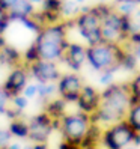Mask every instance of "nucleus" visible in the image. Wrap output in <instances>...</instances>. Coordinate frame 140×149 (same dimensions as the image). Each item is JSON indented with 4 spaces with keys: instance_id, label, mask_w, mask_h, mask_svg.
Instances as JSON below:
<instances>
[{
    "instance_id": "1a4fd4ad",
    "label": "nucleus",
    "mask_w": 140,
    "mask_h": 149,
    "mask_svg": "<svg viewBox=\"0 0 140 149\" xmlns=\"http://www.w3.org/2000/svg\"><path fill=\"white\" fill-rule=\"evenodd\" d=\"M32 75L36 78L39 83H53L60 78V71L56 62H48V60H38L29 66Z\"/></svg>"
},
{
    "instance_id": "a878e982",
    "label": "nucleus",
    "mask_w": 140,
    "mask_h": 149,
    "mask_svg": "<svg viewBox=\"0 0 140 149\" xmlns=\"http://www.w3.org/2000/svg\"><path fill=\"white\" fill-rule=\"evenodd\" d=\"M113 78H115V75H113V71H104L100 77V83L104 84V86H110L113 84Z\"/></svg>"
},
{
    "instance_id": "9d476101",
    "label": "nucleus",
    "mask_w": 140,
    "mask_h": 149,
    "mask_svg": "<svg viewBox=\"0 0 140 149\" xmlns=\"http://www.w3.org/2000/svg\"><path fill=\"white\" fill-rule=\"evenodd\" d=\"M100 102H101V93L95 89V87L84 84L80 95H78V100H77V104H78L80 111L92 116L93 113L98 110Z\"/></svg>"
},
{
    "instance_id": "ddd939ff",
    "label": "nucleus",
    "mask_w": 140,
    "mask_h": 149,
    "mask_svg": "<svg viewBox=\"0 0 140 149\" xmlns=\"http://www.w3.org/2000/svg\"><path fill=\"white\" fill-rule=\"evenodd\" d=\"M35 12L33 5L30 3V0H18L11 9H9V18L11 21H18L21 18H27Z\"/></svg>"
},
{
    "instance_id": "cd10ccee",
    "label": "nucleus",
    "mask_w": 140,
    "mask_h": 149,
    "mask_svg": "<svg viewBox=\"0 0 140 149\" xmlns=\"http://www.w3.org/2000/svg\"><path fill=\"white\" fill-rule=\"evenodd\" d=\"M23 92H24V98H33V96L38 93V84H29V86H26V89Z\"/></svg>"
},
{
    "instance_id": "f704fd0d",
    "label": "nucleus",
    "mask_w": 140,
    "mask_h": 149,
    "mask_svg": "<svg viewBox=\"0 0 140 149\" xmlns=\"http://www.w3.org/2000/svg\"><path fill=\"white\" fill-rule=\"evenodd\" d=\"M116 2H119V3H122V2H131V3L139 5V3H140V0H116Z\"/></svg>"
},
{
    "instance_id": "7ed1b4c3",
    "label": "nucleus",
    "mask_w": 140,
    "mask_h": 149,
    "mask_svg": "<svg viewBox=\"0 0 140 149\" xmlns=\"http://www.w3.org/2000/svg\"><path fill=\"white\" fill-rule=\"evenodd\" d=\"M109 9V6H93L89 9H83L81 14L77 15V18L74 20L75 26L80 35L87 41V44L95 45V44L102 42L101 39V18Z\"/></svg>"
},
{
    "instance_id": "aec40b11",
    "label": "nucleus",
    "mask_w": 140,
    "mask_h": 149,
    "mask_svg": "<svg viewBox=\"0 0 140 149\" xmlns=\"http://www.w3.org/2000/svg\"><path fill=\"white\" fill-rule=\"evenodd\" d=\"M38 60H41L39 59V53H38V47L35 45V44H32V45L26 50V53H24V62L30 66L32 63L38 62Z\"/></svg>"
},
{
    "instance_id": "0eeeda50",
    "label": "nucleus",
    "mask_w": 140,
    "mask_h": 149,
    "mask_svg": "<svg viewBox=\"0 0 140 149\" xmlns=\"http://www.w3.org/2000/svg\"><path fill=\"white\" fill-rule=\"evenodd\" d=\"M83 81L77 74H63L57 80V92L65 102H77L83 89Z\"/></svg>"
},
{
    "instance_id": "c85d7f7f",
    "label": "nucleus",
    "mask_w": 140,
    "mask_h": 149,
    "mask_svg": "<svg viewBox=\"0 0 140 149\" xmlns=\"http://www.w3.org/2000/svg\"><path fill=\"white\" fill-rule=\"evenodd\" d=\"M5 113H6V116L9 118L11 120H14V119H20V116H21V110H18V109H6L5 110Z\"/></svg>"
},
{
    "instance_id": "f03ea898",
    "label": "nucleus",
    "mask_w": 140,
    "mask_h": 149,
    "mask_svg": "<svg viewBox=\"0 0 140 149\" xmlns=\"http://www.w3.org/2000/svg\"><path fill=\"white\" fill-rule=\"evenodd\" d=\"M125 50L122 45L100 42L86 48V60L95 71H113L122 66Z\"/></svg>"
},
{
    "instance_id": "58836bf2",
    "label": "nucleus",
    "mask_w": 140,
    "mask_h": 149,
    "mask_svg": "<svg viewBox=\"0 0 140 149\" xmlns=\"http://www.w3.org/2000/svg\"><path fill=\"white\" fill-rule=\"evenodd\" d=\"M2 35H3V33H2V32H0V36H2Z\"/></svg>"
},
{
    "instance_id": "dca6fc26",
    "label": "nucleus",
    "mask_w": 140,
    "mask_h": 149,
    "mask_svg": "<svg viewBox=\"0 0 140 149\" xmlns=\"http://www.w3.org/2000/svg\"><path fill=\"white\" fill-rule=\"evenodd\" d=\"M21 60L20 51L11 47V45H5L0 50V63H6V65H17Z\"/></svg>"
},
{
    "instance_id": "e433bc0d",
    "label": "nucleus",
    "mask_w": 140,
    "mask_h": 149,
    "mask_svg": "<svg viewBox=\"0 0 140 149\" xmlns=\"http://www.w3.org/2000/svg\"><path fill=\"white\" fill-rule=\"evenodd\" d=\"M21 149H33V146H32V145H26V146H23Z\"/></svg>"
},
{
    "instance_id": "423d86ee",
    "label": "nucleus",
    "mask_w": 140,
    "mask_h": 149,
    "mask_svg": "<svg viewBox=\"0 0 140 149\" xmlns=\"http://www.w3.org/2000/svg\"><path fill=\"white\" fill-rule=\"evenodd\" d=\"M102 143L107 149H127L134 142L140 140V134L131 128L125 120L109 125L102 131Z\"/></svg>"
},
{
    "instance_id": "4be33fe9",
    "label": "nucleus",
    "mask_w": 140,
    "mask_h": 149,
    "mask_svg": "<svg viewBox=\"0 0 140 149\" xmlns=\"http://www.w3.org/2000/svg\"><path fill=\"white\" fill-rule=\"evenodd\" d=\"M137 9V5L136 3H131V2H122L119 3V8H118V12L120 15H131L134 11Z\"/></svg>"
},
{
    "instance_id": "393cba45",
    "label": "nucleus",
    "mask_w": 140,
    "mask_h": 149,
    "mask_svg": "<svg viewBox=\"0 0 140 149\" xmlns=\"http://www.w3.org/2000/svg\"><path fill=\"white\" fill-rule=\"evenodd\" d=\"M11 100H12V104H14L15 109L24 110L26 107H27V98H24V96H21V95H17V96H14V98H11Z\"/></svg>"
},
{
    "instance_id": "473e14b6",
    "label": "nucleus",
    "mask_w": 140,
    "mask_h": 149,
    "mask_svg": "<svg viewBox=\"0 0 140 149\" xmlns=\"http://www.w3.org/2000/svg\"><path fill=\"white\" fill-rule=\"evenodd\" d=\"M21 148H23V146H21L20 143H9L6 149H21Z\"/></svg>"
},
{
    "instance_id": "9b49d317",
    "label": "nucleus",
    "mask_w": 140,
    "mask_h": 149,
    "mask_svg": "<svg viewBox=\"0 0 140 149\" xmlns=\"http://www.w3.org/2000/svg\"><path fill=\"white\" fill-rule=\"evenodd\" d=\"M26 86H27V71L23 66H17L8 75L6 81L2 87L9 95V98H14V96L20 95V92L26 89Z\"/></svg>"
},
{
    "instance_id": "2f4dec72",
    "label": "nucleus",
    "mask_w": 140,
    "mask_h": 149,
    "mask_svg": "<svg viewBox=\"0 0 140 149\" xmlns=\"http://www.w3.org/2000/svg\"><path fill=\"white\" fill-rule=\"evenodd\" d=\"M17 2H18V0H0V3H2V6L5 8V9H8V11H9L11 8L17 3Z\"/></svg>"
},
{
    "instance_id": "c9c22d12",
    "label": "nucleus",
    "mask_w": 140,
    "mask_h": 149,
    "mask_svg": "<svg viewBox=\"0 0 140 149\" xmlns=\"http://www.w3.org/2000/svg\"><path fill=\"white\" fill-rule=\"evenodd\" d=\"M44 2V0H30V3L33 5V3H42Z\"/></svg>"
},
{
    "instance_id": "412c9836",
    "label": "nucleus",
    "mask_w": 140,
    "mask_h": 149,
    "mask_svg": "<svg viewBox=\"0 0 140 149\" xmlns=\"http://www.w3.org/2000/svg\"><path fill=\"white\" fill-rule=\"evenodd\" d=\"M130 86V92H131V96H133L134 101H140V72L128 83Z\"/></svg>"
},
{
    "instance_id": "2eb2a0df",
    "label": "nucleus",
    "mask_w": 140,
    "mask_h": 149,
    "mask_svg": "<svg viewBox=\"0 0 140 149\" xmlns=\"http://www.w3.org/2000/svg\"><path fill=\"white\" fill-rule=\"evenodd\" d=\"M44 113H47L53 120H60L65 116V101L62 98L50 101L45 106V111Z\"/></svg>"
},
{
    "instance_id": "f257e3e1",
    "label": "nucleus",
    "mask_w": 140,
    "mask_h": 149,
    "mask_svg": "<svg viewBox=\"0 0 140 149\" xmlns=\"http://www.w3.org/2000/svg\"><path fill=\"white\" fill-rule=\"evenodd\" d=\"M133 96L128 84H110L101 92V102L98 110L91 116L92 124L102 122L113 125L116 122L125 120V116L133 104Z\"/></svg>"
},
{
    "instance_id": "f3484780",
    "label": "nucleus",
    "mask_w": 140,
    "mask_h": 149,
    "mask_svg": "<svg viewBox=\"0 0 140 149\" xmlns=\"http://www.w3.org/2000/svg\"><path fill=\"white\" fill-rule=\"evenodd\" d=\"M8 131L11 133V136L26 139V137H29V124H26L21 119H14V120H11Z\"/></svg>"
},
{
    "instance_id": "bb28decb",
    "label": "nucleus",
    "mask_w": 140,
    "mask_h": 149,
    "mask_svg": "<svg viewBox=\"0 0 140 149\" xmlns=\"http://www.w3.org/2000/svg\"><path fill=\"white\" fill-rule=\"evenodd\" d=\"M8 100H11L9 95H8V93L5 92L3 87L0 86V113H3V111L6 110V102H8Z\"/></svg>"
},
{
    "instance_id": "4468645a",
    "label": "nucleus",
    "mask_w": 140,
    "mask_h": 149,
    "mask_svg": "<svg viewBox=\"0 0 140 149\" xmlns=\"http://www.w3.org/2000/svg\"><path fill=\"white\" fill-rule=\"evenodd\" d=\"M125 122L137 134H140V101H133L125 116Z\"/></svg>"
},
{
    "instance_id": "5701e85b",
    "label": "nucleus",
    "mask_w": 140,
    "mask_h": 149,
    "mask_svg": "<svg viewBox=\"0 0 140 149\" xmlns=\"http://www.w3.org/2000/svg\"><path fill=\"white\" fill-rule=\"evenodd\" d=\"M11 23V18H9V11L5 9L3 6H0V32H5L8 29V26Z\"/></svg>"
},
{
    "instance_id": "39448f33",
    "label": "nucleus",
    "mask_w": 140,
    "mask_h": 149,
    "mask_svg": "<svg viewBox=\"0 0 140 149\" xmlns=\"http://www.w3.org/2000/svg\"><path fill=\"white\" fill-rule=\"evenodd\" d=\"M101 39L102 42L124 45L128 41V33L125 29V17L116 9H109L101 18Z\"/></svg>"
},
{
    "instance_id": "20e7f679",
    "label": "nucleus",
    "mask_w": 140,
    "mask_h": 149,
    "mask_svg": "<svg viewBox=\"0 0 140 149\" xmlns=\"http://www.w3.org/2000/svg\"><path fill=\"white\" fill-rule=\"evenodd\" d=\"M91 127H92L91 116L83 111H77V113H71V115H65L60 119L59 128L63 134L65 142L80 146L84 137L87 136V133H89Z\"/></svg>"
},
{
    "instance_id": "7c9ffc66",
    "label": "nucleus",
    "mask_w": 140,
    "mask_h": 149,
    "mask_svg": "<svg viewBox=\"0 0 140 149\" xmlns=\"http://www.w3.org/2000/svg\"><path fill=\"white\" fill-rule=\"evenodd\" d=\"M59 149H81V148L78 146V145H74V143H68V142H65V140H63V142L59 145Z\"/></svg>"
},
{
    "instance_id": "6e6552de",
    "label": "nucleus",
    "mask_w": 140,
    "mask_h": 149,
    "mask_svg": "<svg viewBox=\"0 0 140 149\" xmlns=\"http://www.w3.org/2000/svg\"><path fill=\"white\" fill-rule=\"evenodd\" d=\"M51 131H53V119L47 113H39L29 122V139L35 143H45Z\"/></svg>"
},
{
    "instance_id": "a211bd4d",
    "label": "nucleus",
    "mask_w": 140,
    "mask_h": 149,
    "mask_svg": "<svg viewBox=\"0 0 140 149\" xmlns=\"http://www.w3.org/2000/svg\"><path fill=\"white\" fill-rule=\"evenodd\" d=\"M44 12H51V14H62V0H44L42 2Z\"/></svg>"
},
{
    "instance_id": "f8f14e48",
    "label": "nucleus",
    "mask_w": 140,
    "mask_h": 149,
    "mask_svg": "<svg viewBox=\"0 0 140 149\" xmlns=\"http://www.w3.org/2000/svg\"><path fill=\"white\" fill-rule=\"evenodd\" d=\"M62 60H65L66 65L71 69L78 71L86 62V47L80 45V44H75V42H69L63 53Z\"/></svg>"
},
{
    "instance_id": "72a5a7b5",
    "label": "nucleus",
    "mask_w": 140,
    "mask_h": 149,
    "mask_svg": "<svg viewBox=\"0 0 140 149\" xmlns=\"http://www.w3.org/2000/svg\"><path fill=\"white\" fill-rule=\"evenodd\" d=\"M33 149H48L45 143H35L33 145Z\"/></svg>"
},
{
    "instance_id": "b1692460",
    "label": "nucleus",
    "mask_w": 140,
    "mask_h": 149,
    "mask_svg": "<svg viewBox=\"0 0 140 149\" xmlns=\"http://www.w3.org/2000/svg\"><path fill=\"white\" fill-rule=\"evenodd\" d=\"M11 133L8 130H0V149H6L11 143Z\"/></svg>"
},
{
    "instance_id": "4c0bfd02",
    "label": "nucleus",
    "mask_w": 140,
    "mask_h": 149,
    "mask_svg": "<svg viewBox=\"0 0 140 149\" xmlns=\"http://www.w3.org/2000/svg\"><path fill=\"white\" fill-rule=\"evenodd\" d=\"M75 2H78V3H81V2H84V0H75Z\"/></svg>"
},
{
    "instance_id": "c756f323",
    "label": "nucleus",
    "mask_w": 140,
    "mask_h": 149,
    "mask_svg": "<svg viewBox=\"0 0 140 149\" xmlns=\"http://www.w3.org/2000/svg\"><path fill=\"white\" fill-rule=\"evenodd\" d=\"M75 11H77V8L74 3H63V6H62V14L69 15V14H74Z\"/></svg>"
},
{
    "instance_id": "6ab92c4d",
    "label": "nucleus",
    "mask_w": 140,
    "mask_h": 149,
    "mask_svg": "<svg viewBox=\"0 0 140 149\" xmlns=\"http://www.w3.org/2000/svg\"><path fill=\"white\" fill-rule=\"evenodd\" d=\"M57 91V84L54 83H39L38 84V95L41 98H47V96L53 95Z\"/></svg>"
}]
</instances>
